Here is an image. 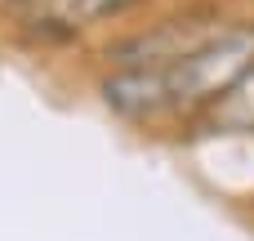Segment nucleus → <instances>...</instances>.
<instances>
[{"instance_id":"2","label":"nucleus","mask_w":254,"mask_h":241,"mask_svg":"<svg viewBox=\"0 0 254 241\" xmlns=\"http://www.w3.org/2000/svg\"><path fill=\"white\" fill-rule=\"evenodd\" d=\"M250 72H254V4H232L223 13V22L201 45H192L183 58H174L165 67L188 125ZM183 139H188V130H183Z\"/></svg>"},{"instance_id":"5","label":"nucleus","mask_w":254,"mask_h":241,"mask_svg":"<svg viewBox=\"0 0 254 241\" xmlns=\"http://www.w3.org/2000/svg\"><path fill=\"white\" fill-rule=\"evenodd\" d=\"M156 4H165V0H58L54 9H58L63 18H71L85 36L98 40V36H107V31L134 22V18L152 13Z\"/></svg>"},{"instance_id":"3","label":"nucleus","mask_w":254,"mask_h":241,"mask_svg":"<svg viewBox=\"0 0 254 241\" xmlns=\"http://www.w3.org/2000/svg\"><path fill=\"white\" fill-rule=\"evenodd\" d=\"M89 103L116 125L129 130L147 143H183V107L170 89L165 67H98V72H80Z\"/></svg>"},{"instance_id":"1","label":"nucleus","mask_w":254,"mask_h":241,"mask_svg":"<svg viewBox=\"0 0 254 241\" xmlns=\"http://www.w3.org/2000/svg\"><path fill=\"white\" fill-rule=\"evenodd\" d=\"M228 9H232V0H165L152 13H143L134 22L98 36L76 72H98V67H170L192 45H201L223 22Z\"/></svg>"},{"instance_id":"6","label":"nucleus","mask_w":254,"mask_h":241,"mask_svg":"<svg viewBox=\"0 0 254 241\" xmlns=\"http://www.w3.org/2000/svg\"><path fill=\"white\" fill-rule=\"evenodd\" d=\"M58 0H0V18L9 13H31V9H54Z\"/></svg>"},{"instance_id":"4","label":"nucleus","mask_w":254,"mask_h":241,"mask_svg":"<svg viewBox=\"0 0 254 241\" xmlns=\"http://www.w3.org/2000/svg\"><path fill=\"white\" fill-rule=\"evenodd\" d=\"M0 40L22 54V58H40V63H71L80 67L94 36H85L71 18H63L58 9H31V13H9L0 18Z\"/></svg>"}]
</instances>
